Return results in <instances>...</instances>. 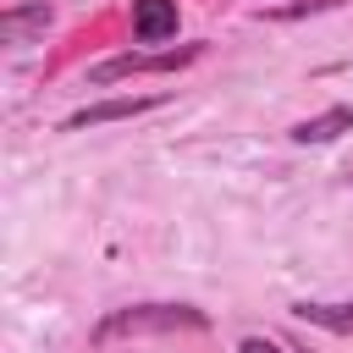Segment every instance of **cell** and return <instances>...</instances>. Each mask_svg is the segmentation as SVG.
Returning a JSON list of instances; mask_svg holds the SVG:
<instances>
[{
  "label": "cell",
  "instance_id": "1",
  "mask_svg": "<svg viewBox=\"0 0 353 353\" xmlns=\"http://www.w3.org/2000/svg\"><path fill=\"white\" fill-rule=\"evenodd\" d=\"M204 325H210V314L193 303H132L94 325V347H105L116 336H160V331H204Z\"/></svg>",
  "mask_w": 353,
  "mask_h": 353
},
{
  "label": "cell",
  "instance_id": "7",
  "mask_svg": "<svg viewBox=\"0 0 353 353\" xmlns=\"http://www.w3.org/2000/svg\"><path fill=\"white\" fill-rule=\"evenodd\" d=\"M292 314L320 325V331H331V336H353V303H298Z\"/></svg>",
  "mask_w": 353,
  "mask_h": 353
},
{
  "label": "cell",
  "instance_id": "5",
  "mask_svg": "<svg viewBox=\"0 0 353 353\" xmlns=\"http://www.w3.org/2000/svg\"><path fill=\"white\" fill-rule=\"evenodd\" d=\"M160 99H105V105H88V110H72L66 116V132H83V127H99V121H127L138 110H154Z\"/></svg>",
  "mask_w": 353,
  "mask_h": 353
},
{
  "label": "cell",
  "instance_id": "3",
  "mask_svg": "<svg viewBox=\"0 0 353 353\" xmlns=\"http://www.w3.org/2000/svg\"><path fill=\"white\" fill-rule=\"evenodd\" d=\"M176 33V0H132V39L160 44Z\"/></svg>",
  "mask_w": 353,
  "mask_h": 353
},
{
  "label": "cell",
  "instance_id": "6",
  "mask_svg": "<svg viewBox=\"0 0 353 353\" xmlns=\"http://www.w3.org/2000/svg\"><path fill=\"white\" fill-rule=\"evenodd\" d=\"M347 127H353V110H347V105H331L325 116L298 121V127H292V138H298V143H331V138H336V132H347Z\"/></svg>",
  "mask_w": 353,
  "mask_h": 353
},
{
  "label": "cell",
  "instance_id": "2",
  "mask_svg": "<svg viewBox=\"0 0 353 353\" xmlns=\"http://www.w3.org/2000/svg\"><path fill=\"white\" fill-rule=\"evenodd\" d=\"M204 44H182V50H165V55H116V61H99L88 72V83H116V77H132V72H176L188 61H199Z\"/></svg>",
  "mask_w": 353,
  "mask_h": 353
},
{
  "label": "cell",
  "instance_id": "4",
  "mask_svg": "<svg viewBox=\"0 0 353 353\" xmlns=\"http://www.w3.org/2000/svg\"><path fill=\"white\" fill-rule=\"evenodd\" d=\"M50 17H55V11H50L44 0H28V6H11V11L0 17V39H6V44H28L33 33H44V28H50Z\"/></svg>",
  "mask_w": 353,
  "mask_h": 353
},
{
  "label": "cell",
  "instance_id": "8",
  "mask_svg": "<svg viewBox=\"0 0 353 353\" xmlns=\"http://www.w3.org/2000/svg\"><path fill=\"white\" fill-rule=\"evenodd\" d=\"M237 353H281V347H276V342H265V336H243V347H237Z\"/></svg>",
  "mask_w": 353,
  "mask_h": 353
}]
</instances>
